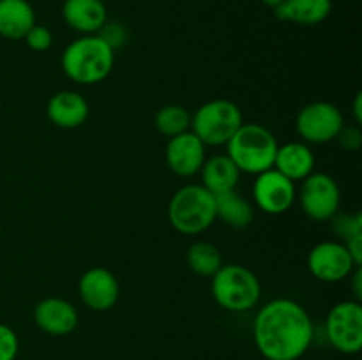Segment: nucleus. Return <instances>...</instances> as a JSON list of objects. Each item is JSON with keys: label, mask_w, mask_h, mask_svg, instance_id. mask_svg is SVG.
I'll use <instances>...</instances> for the list:
<instances>
[{"label": "nucleus", "mask_w": 362, "mask_h": 360, "mask_svg": "<svg viewBox=\"0 0 362 360\" xmlns=\"http://www.w3.org/2000/svg\"><path fill=\"white\" fill-rule=\"evenodd\" d=\"M313 335L308 311L290 299L267 302L253 321L255 346L265 360H299L310 349Z\"/></svg>", "instance_id": "f257e3e1"}, {"label": "nucleus", "mask_w": 362, "mask_h": 360, "mask_svg": "<svg viewBox=\"0 0 362 360\" xmlns=\"http://www.w3.org/2000/svg\"><path fill=\"white\" fill-rule=\"evenodd\" d=\"M62 71L80 85L101 83L112 73L115 52L98 34L74 39L62 53Z\"/></svg>", "instance_id": "f03ea898"}, {"label": "nucleus", "mask_w": 362, "mask_h": 360, "mask_svg": "<svg viewBox=\"0 0 362 360\" xmlns=\"http://www.w3.org/2000/svg\"><path fill=\"white\" fill-rule=\"evenodd\" d=\"M278 140L262 124H243L226 143V155L240 173L258 175L274 166Z\"/></svg>", "instance_id": "7ed1b4c3"}, {"label": "nucleus", "mask_w": 362, "mask_h": 360, "mask_svg": "<svg viewBox=\"0 0 362 360\" xmlns=\"http://www.w3.org/2000/svg\"><path fill=\"white\" fill-rule=\"evenodd\" d=\"M168 219L182 235H200L216 221V196L202 184L180 187L170 200Z\"/></svg>", "instance_id": "20e7f679"}, {"label": "nucleus", "mask_w": 362, "mask_h": 360, "mask_svg": "<svg viewBox=\"0 0 362 360\" xmlns=\"http://www.w3.org/2000/svg\"><path fill=\"white\" fill-rule=\"evenodd\" d=\"M211 292L219 307L230 313H246L260 300L262 286L250 268L228 263L221 265L211 277Z\"/></svg>", "instance_id": "39448f33"}, {"label": "nucleus", "mask_w": 362, "mask_h": 360, "mask_svg": "<svg viewBox=\"0 0 362 360\" xmlns=\"http://www.w3.org/2000/svg\"><path fill=\"white\" fill-rule=\"evenodd\" d=\"M243 124V112L228 99L207 101L191 115V131L205 147L226 145Z\"/></svg>", "instance_id": "423d86ee"}, {"label": "nucleus", "mask_w": 362, "mask_h": 360, "mask_svg": "<svg viewBox=\"0 0 362 360\" xmlns=\"http://www.w3.org/2000/svg\"><path fill=\"white\" fill-rule=\"evenodd\" d=\"M325 335L334 349L357 355L362 349V306L357 300L338 302L325 318Z\"/></svg>", "instance_id": "0eeeda50"}, {"label": "nucleus", "mask_w": 362, "mask_h": 360, "mask_svg": "<svg viewBox=\"0 0 362 360\" xmlns=\"http://www.w3.org/2000/svg\"><path fill=\"white\" fill-rule=\"evenodd\" d=\"M297 200L310 219L318 222L331 221L341 205V191L329 173H311L303 180Z\"/></svg>", "instance_id": "6e6552de"}, {"label": "nucleus", "mask_w": 362, "mask_h": 360, "mask_svg": "<svg viewBox=\"0 0 362 360\" xmlns=\"http://www.w3.org/2000/svg\"><path fill=\"white\" fill-rule=\"evenodd\" d=\"M345 126L341 109L327 101H315L299 109L296 119L297 134L304 143L324 145L334 141Z\"/></svg>", "instance_id": "1a4fd4ad"}, {"label": "nucleus", "mask_w": 362, "mask_h": 360, "mask_svg": "<svg viewBox=\"0 0 362 360\" xmlns=\"http://www.w3.org/2000/svg\"><path fill=\"white\" fill-rule=\"evenodd\" d=\"M356 265L345 244L325 240L317 244L308 254V268L311 275L322 282H339L350 277Z\"/></svg>", "instance_id": "9d476101"}, {"label": "nucleus", "mask_w": 362, "mask_h": 360, "mask_svg": "<svg viewBox=\"0 0 362 360\" xmlns=\"http://www.w3.org/2000/svg\"><path fill=\"white\" fill-rule=\"evenodd\" d=\"M253 200L255 205L265 214H285L297 200L296 182L286 179L274 168L258 173L253 184Z\"/></svg>", "instance_id": "9b49d317"}, {"label": "nucleus", "mask_w": 362, "mask_h": 360, "mask_svg": "<svg viewBox=\"0 0 362 360\" xmlns=\"http://www.w3.org/2000/svg\"><path fill=\"white\" fill-rule=\"evenodd\" d=\"M80 299L88 309L105 313L117 304L120 295V286L113 272L108 268L94 267L88 268L78 282Z\"/></svg>", "instance_id": "f8f14e48"}, {"label": "nucleus", "mask_w": 362, "mask_h": 360, "mask_svg": "<svg viewBox=\"0 0 362 360\" xmlns=\"http://www.w3.org/2000/svg\"><path fill=\"white\" fill-rule=\"evenodd\" d=\"M205 145L193 131H186L182 134L170 138L166 143L165 157L166 164L175 175L193 176L200 173L205 159Z\"/></svg>", "instance_id": "ddd939ff"}, {"label": "nucleus", "mask_w": 362, "mask_h": 360, "mask_svg": "<svg viewBox=\"0 0 362 360\" xmlns=\"http://www.w3.org/2000/svg\"><path fill=\"white\" fill-rule=\"evenodd\" d=\"M34 321L45 334L60 337L76 330L80 316L76 307L69 300L48 296L35 306Z\"/></svg>", "instance_id": "4468645a"}, {"label": "nucleus", "mask_w": 362, "mask_h": 360, "mask_svg": "<svg viewBox=\"0 0 362 360\" xmlns=\"http://www.w3.org/2000/svg\"><path fill=\"white\" fill-rule=\"evenodd\" d=\"M62 18L73 30L92 35L108 21V11L103 0H66L62 4Z\"/></svg>", "instance_id": "2eb2a0df"}, {"label": "nucleus", "mask_w": 362, "mask_h": 360, "mask_svg": "<svg viewBox=\"0 0 362 360\" xmlns=\"http://www.w3.org/2000/svg\"><path fill=\"white\" fill-rule=\"evenodd\" d=\"M46 115L60 129H76L88 119V102L74 90H62L52 95Z\"/></svg>", "instance_id": "dca6fc26"}, {"label": "nucleus", "mask_w": 362, "mask_h": 360, "mask_svg": "<svg viewBox=\"0 0 362 360\" xmlns=\"http://www.w3.org/2000/svg\"><path fill=\"white\" fill-rule=\"evenodd\" d=\"M272 168L278 169L281 175H285L292 182H297V180H304L313 173L315 155L304 141H290V143L278 147Z\"/></svg>", "instance_id": "f3484780"}, {"label": "nucleus", "mask_w": 362, "mask_h": 360, "mask_svg": "<svg viewBox=\"0 0 362 360\" xmlns=\"http://www.w3.org/2000/svg\"><path fill=\"white\" fill-rule=\"evenodd\" d=\"M35 21V11L28 0H0V35L20 41Z\"/></svg>", "instance_id": "a211bd4d"}, {"label": "nucleus", "mask_w": 362, "mask_h": 360, "mask_svg": "<svg viewBox=\"0 0 362 360\" xmlns=\"http://www.w3.org/2000/svg\"><path fill=\"white\" fill-rule=\"evenodd\" d=\"M331 11L332 0H283L274 14L281 21L311 27L327 20Z\"/></svg>", "instance_id": "6ab92c4d"}, {"label": "nucleus", "mask_w": 362, "mask_h": 360, "mask_svg": "<svg viewBox=\"0 0 362 360\" xmlns=\"http://www.w3.org/2000/svg\"><path fill=\"white\" fill-rule=\"evenodd\" d=\"M200 175L202 186L214 196L235 189L240 179L239 168L233 164V161L226 154L212 155V157L205 159Z\"/></svg>", "instance_id": "aec40b11"}, {"label": "nucleus", "mask_w": 362, "mask_h": 360, "mask_svg": "<svg viewBox=\"0 0 362 360\" xmlns=\"http://www.w3.org/2000/svg\"><path fill=\"white\" fill-rule=\"evenodd\" d=\"M255 208L235 189L216 194V219H221L226 226L235 229L247 228L253 222Z\"/></svg>", "instance_id": "412c9836"}, {"label": "nucleus", "mask_w": 362, "mask_h": 360, "mask_svg": "<svg viewBox=\"0 0 362 360\" xmlns=\"http://www.w3.org/2000/svg\"><path fill=\"white\" fill-rule=\"evenodd\" d=\"M187 267L200 277H212L221 268L223 258L218 247L205 240L191 244L186 254Z\"/></svg>", "instance_id": "4be33fe9"}, {"label": "nucleus", "mask_w": 362, "mask_h": 360, "mask_svg": "<svg viewBox=\"0 0 362 360\" xmlns=\"http://www.w3.org/2000/svg\"><path fill=\"white\" fill-rule=\"evenodd\" d=\"M156 129L166 138H173L189 131L191 113L184 106L166 104L156 113Z\"/></svg>", "instance_id": "5701e85b"}, {"label": "nucleus", "mask_w": 362, "mask_h": 360, "mask_svg": "<svg viewBox=\"0 0 362 360\" xmlns=\"http://www.w3.org/2000/svg\"><path fill=\"white\" fill-rule=\"evenodd\" d=\"M99 37L113 49L117 52L119 48H122L124 44L127 42V30L122 23L119 21H106L105 25L101 27V30L98 32Z\"/></svg>", "instance_id": "b1692460"}, {"label": "nucleus", "mask_w": 362, "mask_h": 360, "mask_svg": "<svg viewBox=\"0 0 362 360\" xmlns=\"http://www.w3.org/2000/svg\"><path fill=\"white\" fill-rule=\"evenodd\" d=\"M23 39L25 42H27L28 48L34 49V52H46V49L52 48L53 44L52 30H49L48 27H45V25L39 23H35L34 27L27 32V35H25Z\"/></svg>", "instance_id": "393cba45"}, {"label": "nucleus", "mask_w": 362, "mask_h": 360, "mask_svg": "<svg viewBox=\"0 0 362 360\" xmlns=\"http://www.w3.org/2000/svg\"><path fill=\"white\" fill-rule=\"evenodd\" d=\"M332 221V228L343 239H349V236L356 235V233L362 232V217L361 214H336Z\"/></svg>", "instance_id": "a878e982"}, {"label": "nucleus", "mask_w": 362, "mask_h": 360, "mask_svg": "<svg viewBox=\"0 0 362 360\" xmlns=\"http://www.w3.org/2000/svg\"><path fill=\"white\" fill-rule=\"evenodd\" d=\"M20 349L18 335L9 325L0 323V360H14Z\"/></svg>", "instance_id": "bb28decb"}, {"label": "nucleus", "mask_w": 362, "mask_h": 360, "mask_svg": "<svg viewBox=\"0 0 362 360\" xmlns=\"http://www.w3.org/2000/svg\"><path fill=\"white\" fill-rule=\"evenodd\" d=\"M336 140H338L339 147L345 148L346 152H357L362 147V133L357 126H343Z\"/></svg>", "instance_id": "cd10ccee"}, {"label": "nucleus", "mask_w": 362, "mask_h": 360, "mask_svg": "<svg viewBox=\"0 0 362 360\" xmlns=\"http://www.w3.org/2000/svg\"><path fill=\"white\" fill-rule=\"evenodd\" d=\"M350 277H352L354 296H356L357 302H361V299H362V268H361V265L359 267L354 268V272L350 274Z\"/></svg>", "instance_id": "c85d7f7f"}, {"label": "nucleus", "mask_w": 362, "mask_h": 360, "mask_svg": "<svg viewBox=\"0 0 362 360\" xmlns=\"http://www.w3.org/2000/svg\"><path fill=\"white\" fill-rule=\"evenodd\" d=\"M354 116H356V122L361 124L362 122V94L356 95V99H354Z\"/></svg>", "instance_id": "c756f323"}, {"label": "nucleus", "mask_w": 362, "mask_h": 360, "mask_svg": "<svg viewBox=\"0 0 362 360\" xmlns=\"http://www.w3.org/2000/svg\"><path fill=\"white\" fill-rule=\"evenodd\" d=\"M262 4H264V6H267V7H271V9H276V7L279 6V4L283 2V0H260Z\"/></svg>", "instance_id": "7c9ffc66"}]
</instances>
